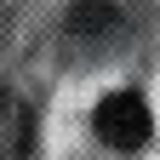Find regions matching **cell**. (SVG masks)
Here are the masks:
<instances>
[{
	"mask_svg": "<svg viewBox=\"0 0 160 160\" xmlns=\"http://www.w3.org/2000/svg\"><path fill=\"white\" fill-rule=\"evenodd\" d=\"M92 126H97V137H103L109 149H143L149 143V103L137 92H114V97L97 103Z\"/></svg>",
	"mask_w": 160,
	"mask_h": 160,
	"instance_id": "cell-1",
	"label": "cell"
},
{
	"mask_svg": "<svg viewBox=\"0 0 160 160\" xmlns=\"http://www.w3.org/2000/svg\"><path fill=\"white\" fill-rule=\"evenodd\" d=\"M29 109L23 103H17V97L12 92H0V160H17V154H23L29 149Z\"/></svg>",
	"mask_w": 160,
	"mask_h": 160,
	"instance_id": "cell-2",
	"label": "cell"
},
{
	"mask_svg": "<svg viewBox=\"0 0 160 160\" xmlns=\"http://www.w3.org/2000/svg\"><path fill=\"white\" fill-rule=\"evenodd\" d=\"M114 17V6H103V0H86V6H74V29H103Z\"/></svg>",
	"mask_w": 160,
	"mask_h": 160,
	"instance_id": "cell-3",
	"label": "cell"
}]
</instances>
